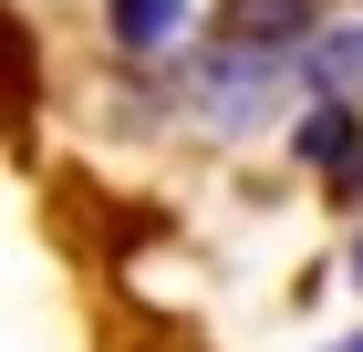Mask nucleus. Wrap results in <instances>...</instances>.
<instances>
[{"label":"nucleus","instance_id":"obj_1","mask_svg":"<svg viewBox=\"0 0 363 352\" xmlns=\"http://www.w3.org/2000/svg\"><path fill=\"white\" fill-rule=\"evenodd\" d=\"M280 93V52H250V42H218V52L187 62V104L208 125H259Z\"/></svg>","mask_w":363,"mask_h":352},{"label":"nucleus","instance_id":"obj_5","mask_svg":"<svg viewBox=\"0 0 363 352\" xmlns=\"http://www.w3.org/2000/svg\"><path fill=\"white\" fill-rule=\"evenodd\" d=\"M301 156H311V166H333V156H353V114H342V104H322V114H311V125H301Z\"/></svg>","mask_w":363,"mask_h":352},{"label":"nucleus","instance_id":"obj_2","mask_svg":"<svg viewBox=\"0 0 363 352\" xmlns=\"http://www.w3.org/2000/svg\"><path fill=\"white\" fill-rule=\"evenodd\" d=\"M228 42L291 52V42H311V0H228Z\"/></svg>","mask_w":363,"mask_h":352},{"label":"nucleus","instance_id":"obj_7","mask_svg":"<svg viewBox=\"0 0 363 352\" xmlns=\"http://www.w3.org/2000/svg\"><path fill=\"white\" fill-rule=\"evenodd\" d=\"M333 352H363V342H333Z\"/></svg>","mask_w":363,"mask_h":352},{"label":"nucleus","instance_id":"obj_4","mask_svg":"<svg viewBox=\"0 0 363 352\" xmlns=\"http://www.w3.org/2000/svg\"><path fill=\"white\" fill-rule=\"evenodd\" d=\"M177 31H187V0H114V42L156 52V42H177Z\"/></svg>","mask_w":363,"mask_h":352},{"label":"nucleus","instance_id":"obj_6","mask_svg":"<svg viewBox=\"0 0 363 352\" xmlns=\"http://www.w3.org/2000/svg\"><path fill=\"white\" fill-rule=\"evenodd\" d=\"M353 280H363V239H353Z\"/></svg>","mask_w":363,"mask_h":352},{"label":"nucleus","instance_id":"obj_3","mask_svg":"<svg viewBox=\"0 0 363 352\" xmlns=\"http://www.w3.org/2000/svg\"><path fill=\"white\" fill-rule=\"evenodd\" d=\"M311 83H322L333 104H353V93H363V21H342V31L311 42Z\"/></svg>","mask_w":363,"mask_h":352}]
</instances>
